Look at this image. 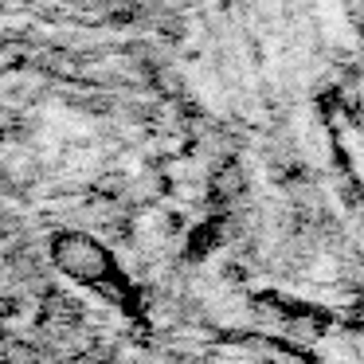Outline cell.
<instances>
[{"label":"cell","instance_id":"cell-1","mask_svg":"<svg viewBox=\"0 0 364 364\" xmlns=\"http://www.w3.org/2000/svg\"><path fill=\"white\" fill-rule=\"evenodd\" d=\"M48 259H51V267L63 278H71L75 286H87V290L102 294L106 301H114V306H122V309H137L134 306L137 294H134V286H129L126 270L118 267L114 251L98 235L75 231V228L55 231V235H51V247H48Z\"/></svg>","mask_w":364,"mask_h":364},{"label":"cell","instance_id":"cell-2","mask_svg":"<svg viewBox=\"0 0 364 364\" xmlns=\"http://www.w3.org/2000/svg\"><path fill=\"white\" fill-rule=\"evenodd\" d=\"M9 4H12V0H0V9H9Z\"/></svg>","mask_w":364,"mask_h":364}]
</instances>
